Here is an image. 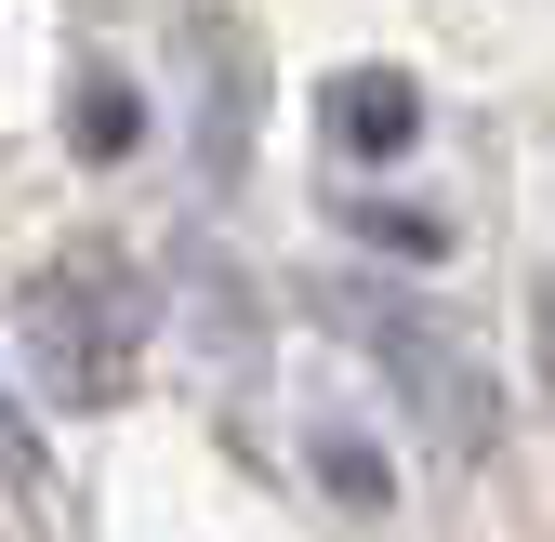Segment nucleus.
I'll return each mask as SVG.
<instances>
[{"instance_id":"obj_5","label":"nucleus","mask_w":555,"mask_h":542,"mask_svg":"<svg viewBox=\"0 0 555 542\" xmlns=\"http://www.w3.org/2000/svg\"><path fill=\"white\" fill-rule=\"evenodd\" d=\"M80 146H93V159L132 146V80H80Z\"/></svg>"},{"instance_id":"obj_7","label":"nucleus","mask_w":555,"mask_h":542,"mask_svg":"<svg viewBox=\"0 0 555 542\" xmlns=\"http://www.w3.org/2000/svg\"><path fill=\"white\" fill-rule=\"evenodd\" d=\"M529 358H542V384H555V279L529 292Z\"/></svg>"},{"instance_id":"obj_6","label":"nucleus","mask_w":555,"mask_h":542,"mask_svg":"<svg viewBox=\"0 0 555 542\" xmlns=\"http://www.w3.org/2000/svg\"><path fill=\"white\" fill-rule=\"evenodd\" d=\"M0 477H14V490H27V477H40V424H27V411H14V384H0Z\"/></svg>"},{"instance_id":"obj_3","label":"nucleus","mask_w":555,"mask_h":542,"mask_svg":"<svg viewBox=\"0 0 555 542\" xmlns=\"http://www.w3.org/2000/svg\"><path fill=\"white\" fill-rule=\"evenodd\" d=\"M318 132L344 159H410L424 146V80H397V66H344V80L318 93Z\"/></svg>"},{"instance_id":"obj_2","label":"nucleus","mask_w":555,"mask_h":542,"mask_svg":"<svg viewBox=\"0 0 555 542\" xmlns=\"http://www.w3.org/2000/svg\"><path fill=\"white\" fill-rule=\"evenodd\" d=\"M27 345L66 397H119L132 384V345H146V292L119 279V264H53L27 292Z\"/></svg>"},{"instance_id":"obj_4","label":"nucleus","mask_w":555,"mask_h":542,"mask_svg":"<svg viewBox=\"0 0 555 542\" xmlns=\"http://www.w3.org/2000/svg\"><path fill=\"white\" fill-rule=\"evenodd\" d=\"M358 238H384V251H410V264L450 251V225H437V212H397V198H358Z\"/></svg>"},{"instance_id":"obj_1","label":"nucleus","mask_w":555,"mask_h":542,"mask_svg":"<svg viewBox=\"0 0 555 542\" xmlns=\"http://www.w3.org/2000/svg\"><path fill=\"white\" fill-rule=\"evenodd\" d=\"M331 318H344V345L371 358V384L410 411V437H424V450L490 463V437H503V384H490V358H476L437 305H410V292H384V279H344Z\"/></svg>"}]
</instances>
